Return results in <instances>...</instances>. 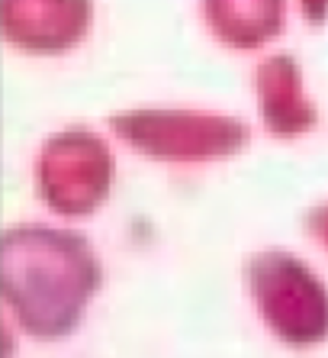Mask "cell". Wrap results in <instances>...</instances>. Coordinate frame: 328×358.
<instances>
[{
	"instance_id": "cell-1",
	"label": "cell",
	"mask_w": 328,
	"mask_h": 358,
	"mask_svg": "<svg viewBox=\"0 0 328 358\" xmlns=\"http://www.w3.org/2000/svg\"><path fill=\"white\" fill-rule=\"evenodd\" d=\"M100 291V262L81 233L13 226L0 239V294L26 336H71Z\"/></svg>"
},
{
	"instance_id": "cell-2",
	"label": "cell",
	"mask_w": 328,
	"mask_h": 358,
	"mask_svg": "<svg viewBox=\"0 0 328 358\" xmlns=\"http://www.w3.org/2000/svg\"><path fill=\"white\" fill-rule=\"evenodd\" d=\"M245 284L261 320L290 349H312L328 339V287L290 252H258L245 262Z\"/></svg>"
},
{
	"instance_id": "cell-3",
	"label": "cell",
	"mask_w": 328,
	"mask_h": 358,
	"mask_svg": "<svg viewBox=\"0 0 328 358\" xmlns=\"http://www.w3.org/2000/svg\"><path fill=\"white\" fill-rule=\"evenodd\" d=\"M110 129L155 162L229 159L248 142V126L238 117L193 110H126L110 117Z\"/></svg>"
},
{
	"instance_id": "cell-4",
	"label": "cell",
	"mask_w": 328,
	"mask_h": 358,
	"mask_svg": "<svg viewBox=\"0 0 328 358\" xmlns=\"http://www.w3.org/2000/svg\"><path fill=\"white\" fill-rule=\"evenodd\" d=\"M113 152L91 129H61L39 152V197L58 217H91L113 187Z\"/></svg>"
},
{
	"instance_id": "cell-5",
	"label": "cell",
	"mask_w": 328,
	"mask_h": 358,
	"mask_svg": "<svg viewBox=\"0 0 328 358\" xmlns=\"http://www.w3.org/2000/svg\"><path fill=\"white\" fill-rule=\"evenodd\" d=\"M94 0H0L10 45L33 55H61L87 36Z\"/></svg>"
},
{
	"instance_id": "cell-6",
	"label": "cell",
	"mask_w": 328,
	"mask_h": 358,
	"mask_svg": "<svg viewBox=\"0 0 328 358\" xmlns=\"http://www.w3.org/2000/svg\"><path fill=\"white\" fill-rule=\"evenodd\" d=\"M258 107L267 133L277 139H293L319 123V110L306 97L303 75L293 55H274L258 65Z\"/></svg>"
},
{
	"instance_id": "cell-7",
	"label": "cell",
	"mask_w": 328,
	"mask_h": 358,
	"mask_svg": "<svg viewBox=\"0 0 328 358\" xmlns=\"http://www.w3.org/2000/svg\"><path fill=\"white\" fill-rule=\"evenodd\" d=\"M203 17L222 45L251 52L280 36L287 0H203Z\"/></svg>"
},
{
	"instance_id": "cell-8",
	"label": "cell",
	"mask_w": 328,
	"mask_h": 358,
	"mask_svg": "<svg viewBox=\"0 0 328 358\" xmlns=\"http://www.w3.org/2000/svg\"><path fill=\"white\" fill-rule=\"evenodd\" d=\"M306 229H309V233L328 249V203L309 210V217H306Z\"/></svg>"
},
{
	"instance_id": "cell-9",
	"label": "cell",
	"mask_w": 328,
	"mask_h": 358,
	"mask_svg": "<svg viewBox=\"0 0 328 358\" xmlns=\"http://www.w3.org/2000/svg\"><path fill=\"white\" fill-rule=\"evenodd\" d=\"M299 7L312 26H322L328 20V0H299Z\"/></svg>"
}]
</instances>
